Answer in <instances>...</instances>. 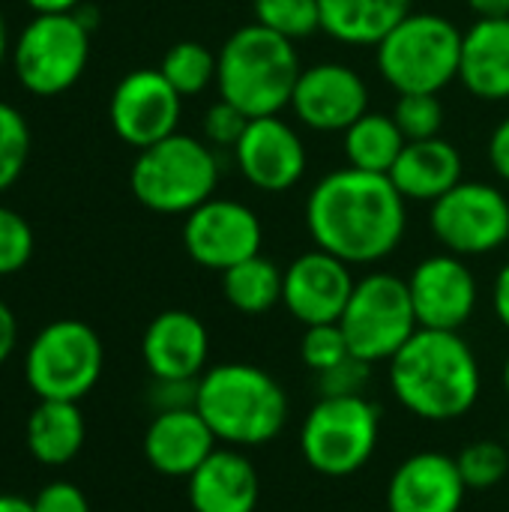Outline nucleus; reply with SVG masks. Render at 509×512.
I'll return each mask as SVG.
<instances>
[{"label":"nucleus","mask_w":509,"mask_h":512,"mask_svg":"<svg viewBox=\"0 0 509 512\" xmlns=\"http://www.w3.org/2000/svg\"><path fill=\"white\" fill-rule=\"evenodd\" d=\"M405 225V198L390 174L348 165L321 177L306 201V228L315 246L345 264H375L393 255Z\"/></svg>","instance_id":"1"},{"label":"nucleus","mask_w":509,"mask_h":512,"mask_svg":"<svg viewBox=\"0 0 509 512\" xmlns=\"http://www.w3.org/2000/svg\"><path fill=\"white\" fill-rule=\"evenodd\" d=\"M390 387L405 411L429 423L465 417L480 399V363L450 330H417L390 360Z\"/></svg>","instance_id":"2"},{"label":"nucleus","mask_w":509,"mask_h":512,"mask_svg":"<svg viewBox=\"0 0 509 512\" xmlns=\"http://www.w3.org/2000/svg\"><path fill=\"white\" fill-rule=\"evenodd\" d=\"M195 411L213 429L216 441L231 447H261L288 423V396L258 366L222 363L198 378Z\"/></svg>","instance_id":"3"},{"label":"nucleus","mask_w":509,"mask_h":512,"mask_svg":"<svg viewBox=\"0 0 509 512\" xmlns=\"http://www.w3.org/2000/svg\"><path fill=\"white\" fill-rule=\"evenodd\" d=\"M300 72V57L291 39L261 24H246L225 39L216 84L225 102L255 120L291 105Z\"/></svg>","instance_id":"4"},{"label":"nucleus","mask_w":509,"mask_h":512,"mask_svg":"<svg viewBox=\"0 0 509 512\" xmlns=\"http://www.w3.org/2000/svg\"><path fill=\"white\" fill-rule=\"evenodd\" d=\"M375 60L381 78L402 93H441L459 78L462 33L435 12L405 15L378 45Z\"/></svg>","instance_id":"5"},{"label":"nucleus","mask_w":509,"mask_h":512,"mask_svg":"<svg viewBox=\"0 0 509 512\" xmlns=\"http://www.w3.org/2000/svg\"><path fill=\"white\" fill-rule=\"evenodd\" d=\"M219 183V162L213 150L192 135H168L144 150L129 174L132 195L153 213L189 216L213 198Z\"/></svg>","instance_id":"6"},{"label":"nucleus","mask_w":509,"mask_h":512,"mask_svg":"<svg viewBox=\"0 0 509 512\" xmlns=\"http://www.w3.org/2000/svg\"><path fill=\"white\" fill-rule=\"evenodd\" d=\"M381 414L366 396H321L300 429V453L315 474L351 477L378 447Z\"/></svg>","instance_id":"7"},{"label":"nucleus","mask_w":509,"mask_h":512,"mask_svg":"<svg viewBox=\"0 0 509 512\" xmlns=\"http://www.w3.org/2000/svg\"><path fill=\"white\" fill-rule=\"evenodd\" d=\"M102 339L84 321L63 318L42 327L24 354V381L39 399L81 402L99 381Z\"/></svg>","instance_id":"8"},{"label":"nucleus","mask_w":509,"mask_h":512,"mask_svg":"<svg viewBox=\"0 0 509 512\" xmlns=\"http://www.w3.org/2000/svg\"><path fill=\"white\" fill-rule=\"evenodd\" d=\"M351 354L366 363L393 360L396 351L420 330L408 282L393 273L363 276L339 318Z\"/></svg>","instance_id":"9"},{"label":"nucleus","mask_w":509,"mask_h":512,"mask_svg":"<svg viewBox=\"0 0 509 512\" xmlns=\"http://www.w3.org/2000/svg\"><path fill=\"white\" fill-rule=\"evenodd\" d=\"M90 30L75 12L36 15L15 42V75L33 96L66 93L87 69Z\"/></svg>","instance_id":"10"},{"label":"nucleus","mask_w":509,"mask_h":512,"mask_svg":"<svg viewBox=\"0 0 509 512\" xmlns=\"http://www.w3.org/2000/svg\"><path fill=\"white\" fill-rule=\"evenodd\" d=\"M432 234L438 243L459 255H489L509 240V201L498 186L459 183L432 204Z\"/></svg>","instance_id":"11"},{"label":"nucleus","mask_w":509,"mask_h":512,"mask_svg":"<svg viewBox=\"0 0 509 512\" xmlns=\"http://www.w3.org/2000/svg\"><path fill=\"white\" fill-rule=\"evenodd\" d=\"M264 228L252 207L231 198H210L183 222L186 255L204 270L225 273L234 264L261 255Z\"/></svg>","instance_id":"12"},{"label":"nucleus","mask_w":509,"mask_h":512,"mask_svg":"<svg viewBox=\"0 0 509 512\" xmlns=\"http://www.w3.org/2000/svg\"><path fill=\"white\" fill-rule=\"evenodd\" d=\"M183 96L159 69H135L123 75L108 102V120L117 138L144 150L177 132Z\"/></svg>","instance_id":"13"},{"label":"nucleus","mask_w":509,"mask_h":512,"mask_svg":"<svg viewBox=\"0 0 509 512\" xmlns=\"http://www.w3.org/2000/svg\"><path fill=\"white\" fill-rule=\"evenodd\" d=\"M291 108L315 132H345L369 111V87L345 63H315L300 72Z\"/></svg>","instance_id":"14"},{"label":"nucleus","mask_w":509,"mask_h":512,"mask_svg":"<svg viewBox=\"0 0 509 512\" xmlns=\"http://www.w3.org/2000/svg\"><path fill=\"white\" fill-rule=\"evenodd\" d=\"M408 291L423 330L459 333L477 309V279L453 252L423 258L408 279Z\"/></svg>","instance_id":"15"},{"label":"nucleus","mask_w":509,"mask_h":512,"mask_svg":"<svg viewBox=\"0 0 509 512\" xmlns=\"http://www.w3.org/2000/svg\"><path fill=\"white\" fill-rule=\"evenodd\" d=\"M342 258L312 249L303 252L291 267L285 270V285H282V303L285 309L306 327L315 324H339L351 291H354V276Z\"/></svg>","instance_id":"16"},{"label":"nucleus","mask_w":509,"mask_h":512,"mask_svg":"<svg viewBox=\"0 0 509 512\" xmlns=\"http://www.w3.org/2000/svg\"><path fill=\"white\" fill-rule=\"evenodd\" d=\"M234 159L243 177L261 192H285L306 174V147L279 114L249 120Z\"/></svg>","instance_id":"17"},{"label":"nucleus","mask_w":509,"mask_h":512,"mask_svg":"<svg viewBox=\"0 0 509 512\" xmlns=\"http://www.w3.org/2000/svg\"><path fill=\"white\" fill-rule=\"evenodd\" d=\"M210 354V336L201 318L183 309L159 312L141 339V357L153 378L195 381L204 375Z\"/></svg>","instance_id":"18"},{"label":"nucleus","mask_w":509,"mask_h":512,"mask_svg":"<svg viewBox=\"0 0 509 512\" xmlns=\"http://www.w3.org/2000/svg\"><path fill=\"white\" fill-rule=\"evenodd\" d=\"M465 480L456 459L444 453H417L405 459L387 486L390 512H459L465 504Z\"/></svg>","instance_id":"19"},{"label":"nucleus","mask_w":509,"mask_h":512,"mask_svg":"<svg viewBox=\"0 0 509 512\" xmlns=\"http://www.w3.org/2000/svg\"><path fill=\"white\" fill-rule=\"evenodd\" d=\"M216 450V435L195 408L162 411L144 435V456L162 477H192Z\"/></svg>","instance_id":"20"},{"label":"nucleus","mask_w":509,"mask_h":512,"mask_svg":"<svg viewBox=\"0 0 509 512\" xmlns=\"http://www.w3.org/2000/svg\"><path fill=\"white\" fill-rule=\"evenodd\" d=\"M258 495V474L240 450H213L189 477V504L195 512H255Z\"/></svg>","instance_id":"21"},{"label":"nucleus","mask_w":509,"mask_h":512,"mask_svg":"<svg viewBox=\"0 0 509 512\" xmlns=\"http://www.w3.org/2000/svg\"><path fill=\"white\" fill-rule=\"evenodd\" d=\"M459 78L477 99H509V15L477 18V24L462 33Z\"/></svg>","instance_id":"22"},{"label":"nucleus","mask_w":509,"mask_h":512,"mask_svg":"<svg viewBox=\"0 0 509 512\" xmlns=\"http://www.w3.org/2000/svg\"><path fill=\"white\" fill-rule=\"evenodd\" d=\"M390 180L405 201L435 204L441 195L462 183V156L441 135L426 141H408L390 171Z\"/></svg>","instance_id":"23"},{"label":"nucleus","mask_w":509,"mask_h":512,"mask_svg":"<svg viewBox=\"0 0 509 512\" xmlns=\"http://www.w3.org/2000/svg\"><path fill=\"white\" fill-rule=\"evenodd\" d=\"M84 438H87V426L78 402L39 399V405L27 417L24 441L39 465L60 468L72 462L81 453Z\"/></svg>","instance_id":"24"},{"label":"nucleus","mask_w":509,"mask_h":512,"mask_svg":"<svg viewBox=\"0 0 509 512\" xmlns=\"http://www.w3.org/2000/svg\"><path fill=\"white\" fill-rule=\"evenodd\" d=\"M321 30L345 45H378L405 15L411 0H318Z\"/></svg>","instance_id":"25"},{"label":"nucleus","mask_w":509,"mask_h":512,"mask_svg":"<svg viewBox=\"0 0 509 512\" xmlns=\"http://www.w3.org/2000/svg\"><path fill=\"white\" fill-rule=\"evenodd\" d=\"M405 135L396 126L393 114H375L366 111L354 126L345 129V156L351 168L372 171V174H390L396 159L405 150Z\"/></svg>","instance_id":"26"},{"label":"nucleus","mask_w":509,"mask_h":512,"mask_svg":"<svg viewBox=\"0 0 509 512\" xmlns=\"http://www.w3.org/2000/svg\"><path fill=\"white\" fill-rule=\"evenodd\" d=\"M285 273L264 255H252L222 273L225 300L243 315H264L282 303Z\"/></svg>","instance_id":"27"},{"label":"nucleus","mask_w":509,"mask_h":512,"mask_svg":"<svg viewBox=\"0 0 509 512\" xmlns=\"http://www.w3.org/2000/svg\"><path fill=\"white\" fill-rule=\"evenodd\" d=\"M216 69H219V57L204 42L195 39H183L171 45L159 66V72L180 96H195L207 90L210 81H216Z\"/></svg>","instance_id":"28"},{"label":"nucleus","mask_w":509,"mask_h":512,"mask_svg":"<svg viewBox=\"0 0 509 512\" xmlns=\"http://www.w3.org/2000/svg\"><path fill=\"white\" fill-rule=\"evenodd\" d=\"M255 24L285 36L306 39L321 30V3L318 0H255Z\"/></svg>","instance_id":"29"},{"label":"nucleus","mask_w":509,"mask_h":512,"mask_svg":"<svg viewBox=\"0 0 509 512\" xmlns=\"http://www.w3.org/2000/svg\"><path fill=\"white\" fill-rule=\"evenodd\" d=\"M459 474L468 489L486 492L495 489L509 474V450L501 441H471L459 456H456Z\"/></svg>","instance_id":"30"},{"label":"nucleus","mask_w":509,"mask_h":512,"mask_svg":"<svg viewBox=\"0 0 509 512\" xmlns=\"http://www.w3.org/2000/svg\"><path fill=\"white\" fill-rule=\"evenodd\" d=\"M30 156V126L24 114L0 102V192H6L24 171Z\"/></svg>","instance_id":"31"},{"label":"nucleus","mask_w":509,"mask_h":512,"mask_svg":"<svg viewBox=\"0 0 509 512\" xmlns=\"http://www.w3.org/2000/svg\"><path fill=\"white\" fill-rule=\"evenodd\" d=\"M396 126L402 129L405 141H426L438 138L444 126V105L438 93H402L393 111Z\"/></svg>","instance_id":"32"},{"label":"nucleus","mask_w":509,"mask_h":512,"mask_svg":"<svg viewBox=\"0 0 509 512\" xmlns=\"http://www.w3.org/2000/svg\"><path fill=\"white\" fill-rule=\"evenodd\" d=\"M300 357L312 372L321 375V372L336 369L339 363H345L354 354H351V345L339 324H315V327H306V333H303Z\"/></svg>","instance_id":"33"},{"label":"nucleus","mask_w":509,"mask_h":512,"mask_svg":"<svg viewBox=\"0 0 509 512\" xmlns=\"http://www.w3.org/2000/svg\"><path fill=\"white\" fill-rule=\"evenodd\" d=\"M30 255H33L30 222L18 210L0 204V276H12L24 270Z\"/></svg>","instance_id":"34"},{"label":"nucleus","mask_w":509,"mask_h":512,"mask_svg":"<svg viewBox=\"0 0 509 512\" xmlns=\"http://www.w3.org/2000/svg\"><path fill=\"white\" fill-rule=\"evenodd\" d=\"M252 117H246L237 105L219 99L216 105H210V111L204 114V135L213 147H237V141L243 138L246 126Z\"/></svg>","instance_id":"35"},{"label":"nucleus","mask_w":509,"mask_h":512,"mask_svg":"<svg viewBox=\"0 0 509 512\" xmlns=\"http://www.w3.org/2000/svg\"><path fill=\"white\" fill-rule=\"evenodd\" d=\"M369 369H372V363H366L360 357H348L336 369L318 375L321 393L324 396H363V390L369 384V375H372Z\"/></svg>","instance_id":"36"},{"label":"nucleus","mask_w":509,"mask_h":512,"mask_svg":"<svg viewBox=\"0 0 509 512\" xmlns=\"http://www.w3.org/2000/svg\"><path fill=\"white\" fill-rule=\"evenodd\" d=\"M33 512H90L87 495L66 480H54L45 489H39V495L30 501Z\"/></svg>","instance_id":"37"},{"label":"nucleus","mask_w":509,"mask_h":512,"mask_svg":"<svg viewBox=\"0 0 509 512\" xmlns=\"http://www.w3.org/2000/svg\"><path fill=\"white\" fill-rule=\"evenodd\" d=\"M195 396H198V378L195 381L153 378L150 405L156 408V414H162V411H183V408H195Z\"/></svg>","instance_id":"38"},{"label":"nucleus","mask_w":509,"mask_h":512,"mask_svg":"<svg viewBox=\"0 0 509 512\" xmlns=\"http://www.w3.org/2000/svg\"><path fill=\"white\" fill-rule=\"evenodd\" d=\"M489 162H492L495 174L509 183V117L498 123V129L489 138Z\"/></svg>","instance_id":"39"},{"label":"nucleus","mask_w":509,"mask_h":512,"mask_svg":"<svg viewBox=\"0 0 509 512\" xmlns=\"http://www.w3.org/2000/svg\"><path fill=\"white\" fill-rule=\"evenodd\" d=\"M18 345V321H15V312L0 300V366L12 357Z\"/></svg>","instance_id":"40"},{"label":"nucleus","mask_w":509,"mask_h":512,"mask_svg":"<svg viewBox=\"0 0 509 512\" xmlns=\"http://www.w3.org/2000/svg\"><path fill=\"white\" fill-rule=\"evenodd\" d=\"M492 309L498 315V321L509 330V261L501 267L498 279H495V288H492Z\"/></svg>","instance_id":"41"},{"label":"nucleus","mask_w":509,"mask_h":512,"mask_svg":"<svg viewBox=\"0 0 509 512\" xmlns=\"http://www.w3.org/2000/svg\"><path fill=\"white\" fill-rule=\"evenodd\" d=\"M36 15H57V12H75L81 0H24Z\"/></svg>","instance_id":"42"},{"label":"nucleus","mask_w":509,"mask_h":512,"mask_svg":"<svg viewBox=\"0 0 509 512\" xmlns=\"http://www.w3.org/2000/svg\"><path fill=\"white\" fill-rule=\"evenodd\" d=\"M468 6L477 12V18H507L509 0H468Z\"/></svg>","instance_id":"43"},{"label":"nucleus","mask_w":509,"mask_h":512,"mask_svg":"<svg viewBox=\"0 0 509 512\" xmlns=\"http://www.w3.org/2000/svg\"><path fill=\"white\" fill-rule=\"evenodd\" d=\"M0 512H33V504L18 495H0Z\"/></svg>","instance_id":"44"},{"label":"nucleus","mask_w":509,"mask_h":512,"mask_svg":"<svg viewBox=\"0 0 509 512\" xmlns=\"http://www.w3.org/2000/svg\"><path fill=\"white\" fill-rule=\"evenodd\" d=\"M6 48H9V30H6V18H3V12H0V63H3V57H6Z\"/></svg>","instance_id":"45"},{"label":"nucleus","mask_w":509,"mask_h":512,"mask_svg":"<svg viewBox=\"0 0 509 512\" xmlns=\"http://www.w3.org/2000/svg\"><path fill=\"white\" fill-rule=\"evenodd\" d=\"M504 387H507V393H509V357H507V363H504Z\"/></svg>","instance_id":"46"},{"label":"nucleus","mask_w":509,"mask_h":512,"mask_svg":"<svg viewBox=\"0 0 509 512\" xmlns=\"http://www.w3.org/2000/svg\"><path fill=\"white\" fill-rule=\"evenodd\" d=\"M507 450H509V435H507Z\"/></svg>","instance_id":"47"}]
</instances>
